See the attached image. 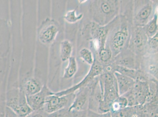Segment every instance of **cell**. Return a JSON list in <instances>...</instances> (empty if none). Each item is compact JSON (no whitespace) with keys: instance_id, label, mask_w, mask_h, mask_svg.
<instances>
[{"instance_id":"cell-1","label":"cell","mask_w":158,"mask_h":117,"mask_svg":"<svg viewBox=\"0 0 158 117\" xmlns=\"http://www.w3.org/2000/svg\"><path fill=\"white\" fill-rule=\"evenodd\" d=\"M6 105L18 117H26L33 111L27 103L26 95L21 89L8 95Z\"/></svg>"},{"instance_id":"cell-2","label":"cell","mask_w":158,"mask_h":117,"mask_svg":"<svg viewBox=\"0 0 158 117\" xmlns=\"http://www.w3.org/2000/svg\"><path fill=\"white\" fill-rule=\"evenodd\" d=\"M75 94L58 96L54 95L49 96L46 99L43 109L47 114L52 113L65 108H69L74 100Z\"/></svg>"},{"instance_id":"cell-3","label":"cell","mask_w":158,"mask_h":117,"mask_svg":"<svg viewBox=\"0 0 158 117\" xmlns=\"http://www.w3.org/2000/svg\"><path fill=\"white\" fill-rule=\"evenodd\" d=\"M102 71V67L100 64L94 62H93L88 74L86 75L85 77L81 82L68 89L61 92H55V95L58 96H61L67 95L70 93H75L80 88L88 85L94 80L95 77L101 74Z\"/></svg>"},{"instance_id":"cell-4","label":"cell","mask_w":158,"mask_h":117,"mask_svg":"<svg viewBox=\"0 0 158 117\" xmlns=\"http://www.w3.org/2000/svg\"><path fill=\"white\" fill-rule=\"evenodd\" d=\"M90 90V83L87 86L77 90V92H75V96L74 100L69 108V110L79 111L88 109Z\"/></svg>"},{"instance_id":"cell-5","label":"cell","mask_w":158,"mask_h":117,"mask_svg":"<svg viewBox=\"0 0 158 117\" xmlns=\"http://www.w3.org/2000/svg\"><path fill=\"white\" fill-rule=\"evenodd\" d=\"M47 86L43 87L41 90L34 95L26 96L27 100L29 106L33 111L42 109L45 104L46 99L49 96L54 95Z\"/></svg>"},{"instance_id":"cell-6","label":"cell","mask_w":158,"mask_h":117,"mask_svg":"<svg viewBox=\"0 0 158 117\" xmlns=\"http://www.w3.org/2000/svg\"><path fill=\"white\" fill-rule=\"evenodd\" d=\"M93 81L90 83L91 90L89 99L88 109L99 113V107L103 99V92L100 83L93 82Z\"/></svg>"},{"instance_id":"cell-7","label":"cell","mask_w":158,"mask_h":117,"mask_svg":"<svg viewBox=\"0 0 158 117\" xmlns=\"http://www.w3.org/2000/svg\"><path fill=\"white\" fill-rule=\"evenodd\" d=\"M133 91L138 105L144 104L149 95L148 81L136 80Z\"/></svg>"},{"instance_id":"cell-8","label":"cell","mask_w":158,"mask_h":117,"mask_svg":"<svg viewBox=\"0 0 158 117\" xmlns=\"http://www.w3.org/2000/svg\"><path fill=\"white\" fill-rule=\"evenodd\" d=\"M119 96H123L133 89L135 81L130 77L114 72Z\"/></svg>"},{"instance_id":"cell-9","label":"cell","mask_w":158,"mask_h":117,"mask_svg":"<svg viewBox=\"0 0 158 117\" xmlns=\"http://www.w3.org/2000/svg\"><path fill=\"white\" fill-rule=\"evenodd\" d=\"M128 37L127 28L125 27L114 34L111 42L112 49L115 51H120L124 46Z\"/></svg>"},{"instance_id":"cell-10","label":"cell","mask_w":158,"mask_h":117,"mask_svg":"<svg viewBox=\"0 0 158 117\" xmlns=\"http://www.w3.org/2000/svg\"><path fill=\"white\" fill-rule=\"evenodd\" d=\"M43 87L37 80L31 78L28 79L23 85L21 89L26 96L34 95L40 92Z\"/></svg>"},{"instance_id":"cell-11","label":"cell","mask_w":158,"mask_h":117,"mask_svg":"<svg viewBox=\"0 0 158 117\" xmlns=\"http://www.w3.org/2000/svg\"><path fill=\"white\" fill-rule=\"evenodd\" d=\"M146 39V36L143 30L138 28L132 37L131 45L135 49L140 50L144 45Z\"/></svg>"},{"instance_id":"cell-12","label":"cell","mask_w":158,"mask_h":117,"mask_svg":"<svg viewBox=\"0 0 158 117\" xmlns=\"http://www.w3.org/2000/svg\"><path fill=\"white\" fill-rule=\"evenodd\" d=\"M57 31V28L55 25H49L41 31L40 39L43 43H49L54 39Z\"/></svg>"},{"instance_id":"cell-13","label":"cell","mask_w":158,"mask_h":117,"mask_svg":"<svg viewBox=\"0 0 158 117\" xmlns=\"http://www.w3.org/2000/svg\"><path fill=\"white\" fill-rule=\"evenodd\" d=\"M114 72H117L122 75L130 77L135 81L138 79L140 74L136 70L125 67L121 66H116L113 68Z\"/></svg>"},{"instance_id":"cell-14","label":"cell","mask_w":158,"mask_h":117,"mask_svg":"<svg viewBox=\"0 0 158 117\" xmlns=\"http://www.w3.org/2000/svg\"><path fill=\"white\" fill-rule=\"evenodd\" d=\"M152 10V5L147 4L139 11L136 17V20L140 24L144 23L150 17Z\"/></svg>"},{"instance_id":"cell-15","label":"cell","mask_w":158,"mask_h":117,"mask_svg":"<svg viewBox=\"0 0 158 117\" xmlns=\"http://www.w3.org/2000/svg\"><path fill=\"white\" fill-rule=\"evenodd\" d=\"M69 62L68 67L66 68L64 77L70 78L72 77L77 71V64L75 58L71 57L69 58Z\"/></svg>"},{"instance_id":"cell-16","label":"cell","mask_w":158,"mask_h":117,"mask_svg":"<svg viewBox=\"0 0 158 117\" xmlns=\"http://www.w3.org/2000/svg\"><path fill=\"white\" fill-rule=\"evenodd\" d=\"M100 9L101 13L105 15H108L112 14L114 9V4L112 1H100Z\"/></svg>"},{"instance_id":"cell-17","label":"cell","mask_w":158,"mask_h":117,"mask_svg":"<svg viewBox=\"0 0 158 117\" xmlns=\"http://www.w3.org/2000/svg\"><path fill=\"white\" fill-rule=\"evenodd\" d=\"M72 51V45L67 41L61 43V57L62 60L65 61L70 58Z\"/></svg>"},{"instance_id":"cell-18","label":"cell","mask_w":158,"mask_h":117,"mask_svg":"<svg viewBox=\"0 0 158 117\" xmlns=\"http://www.w3.org/2000/svg\"><path fill=\"white\" fill-rule=\"evenodd\" d=\"M157 15L155 14L153 19L148 24L146 27V33L148 36H153L157 32Z\"/></svg>"},{"instance_id":"cell-19","label":"cell","mask_w":158,"mask_h":117,"mask_svg":"<svg viewBox=\"0 0 158 117\" xmlns=\"http://www.w3.org/2000/svg\"><path fill=\"white\" fill-rule=\"evenodd\" d=\"M75 111H70L69 108H64L48 115V117H75Z\"/></svg>"},{"instance_id":"cell-20","label":"cell","mask_w":158,"mask_h":117,"mask_svg":"<svg viewBox=\"0 0 158 117\" xmlns=\"http://www.w3.org/2000/svg\"><path fill=\"white\" fill-rule=\"evenodd\" d=\"M74 111L75 117H100V114L89 109L79 111Z\"/></svg>"},{"instance_id":"cell-21","label":"cell","mask_w":158,"mask_h":117,"mask_svg":"<svg viewBox=\"0 0 158 117\" xmlns=\"http://www.w3.org/2000/svg\"><path fill=\"white\" fill-rule=\"evenodd\" d=\"M80 55L82 58L87 63L92 65L94 61L92 54L90 51L87 48H83L80 52Z\"/></svg>"},{"instance_id":"cell-22","label":"cell","mask_w":158,"mask_h":117,"mask_svg":"<svg viewBox=\"0 0 158 117\" xmlns=\"http://www.w3.org/2000/svg\"><path fill=\"white\" fill-rule=\"evenodd\" d=\"M99 55L102 61L107 62L111 58L112 54L110 49L104 48L99 51Z\"/></svg>"},{"instance_id":"cell-23","label":"cell","mask_w":158,"mask_h":117,"mask_svg":"<svg viewBox=\"0 0 158 117\" xmlns=\"http://www.w3.org/2000/svg\"><path fill=\"white\" fill-rule=\"evenodd\" d=\"M123 96L125 97L127 100L128 107H132L138 105L135 96L133 93V89Z\"/></svg>"},{"instance_id":"cell-24","label":"cell","mask_w":158,"mask_h":117,"mask_svg":"<svg viewBox=\"0 0 158 117\" xmlns=\"http://www.w3.org/2000/svg\"><path fill=\"white\" fill-rule=\"evenodd\" d=\"M76 10L69 11L67 13L64 18L68 22L70 23H74L77 22L79 20H80L82 17L83 14H80L78 16H77L75 13Z\"/></svg>"},{"instance_id":"cell-25","label":"cell","mask_w":158,"mask_h":117,"mask_svg":"<svg viewBox=\"0 0 158 117\" xmlns=\"http://www.w3.org/2000/svg\"><path fill=\"white\" fill-rule=\"evenodd\" d=\"M149 48L152 50L157 51L158 49V32L148 41Z\"/></svg>"},{"instance_id":"cell-26","label":"cell","mask_w":158,"mask_h":117,"mask_svg":"<svg viewBox=\"0 0 158 117\" xmlns=\"http://www.w3.org/2000/svg\"><path fill=\"white\" fill-rule=\"evenodd\" d=\"M48 115L42 108L39 110L33 111L32 113L26 117H48Z\"/></svg>"},{"instance_id":"cell-27","label":"cell","mask_w":158,"mask_h":117,"mask_svg":"<svg viewBox=\"0 0 158 117\" xmlns=\"http://www.w3.org/2000/svg\"><path fill=\"white\" fill-rule=\"evenodd\" d=\"M118 103L122 109L126 108L128 107V102L127 99L123 96H119L115 100Z\"/></svg>"},{"instance_id":"cell-28","label":"cell","mask_w":158,"mask_h":117,"mask_svg":"<svg viewBox=\"0 0 158 117\" xmlns=\"http://www.w3.org/2000/svg\"><path fill=\"white\" fill-rule=\"evenodd\" d=\"M0 117H18L11 109L6 107L5 113H0Z\"/></svg>"},{"instance_id":"cell-29","label":"cell","mask_w":158,"mask_h":117,"mask_svg":"<svg viewBox=\"0 0 158 117\" xmlns=\"http://www.w3.org/2000/svg\"><path fill=\"white\" fill-rule=\"evenodd\" d=\"M100 117H112L111 113L110 112L100 114Z\"/></svg>"},{"instance_id":"cell-30","label":"cell","mask_w":158,"mask_h":117,"mask_svg":"<svg viewBox=\"0 0 158 117\" xmlns=\"http://www.w3.org/2000/svg\"><path fill=\"white\" fill-rule=\"evenodd\" d=\"M140 117H151L150 115L148 114L147 113L145 112H143V111L142 112L141 114Z\"/></svg>"}]
</instances>
